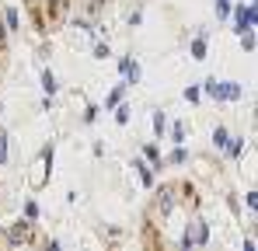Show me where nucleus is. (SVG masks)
<instances>
[{"mask_svg":"<svg viewBox=\"0 0 258 251\" xmlns=\"http://www.w3.org/2000/svg\"><path fill=\"white\" fill-rule=\"evenodd\" d=\"M140 241L147 248H188L203 241V192L185 178L157 185L143 209Z\"/></svg>","mask_w":258,"mask_h":251,"instance_id":"nucleus-1","label":"nucleus"},{"mask_svg":"<svg viewBox=\"0 0 258 251\" xmlns=\"http://www.w3.org/2000/svg\"><path fill=\"white\" fill-rule=\"evenodd\" d=\"M21 7H25L28 25H32L42 39L63 32L67 21H70V14H74V0H21Z\"/></svg>","mask_w":258,"mask_h":251,"instance_id":"nucleus-2","label":"nucleus"},{"mask_svg":"<svg viewBox=\"0 0 258 251\" xmlns=\"http://www.w3.org/2000/svg\"><path fill=\"white\" fill-rule=\"evenodd\" d=\"M7 63H11V35L0 21V84H4V74H7Z\"/></svg>","mask_w":258,"mask_h":251,"instance_id":"nucleus-3","label":"nucleus"},{"mask_svg":"<svg viewBox=\"0 0 258 251\" xmlns=\"http://www.w3.org/2000/svg\"><path fill=\"white\" fill-rule=\"evenodd\" d=\"M108 4H112V0H74V11H81V14H91V18H94V14H101Z\"/></svg>","mask_w":258,"mask_h":251,"instance_id":"nucleus-4","label":"nucleus"},{"mask_svg":"<svg viewBox=\"0 0 258 251\" xmlns=\"http://www.w3.org/2000/svg\"><path fill=\"white\" fill-rule=\"evenodd\" d=\"M0 167H4V133H0Z\"/></svg>","mask_w":258,"mask_h":251,"instance_id":"nucleus-5","label":"nucleus"}]
</instances>
